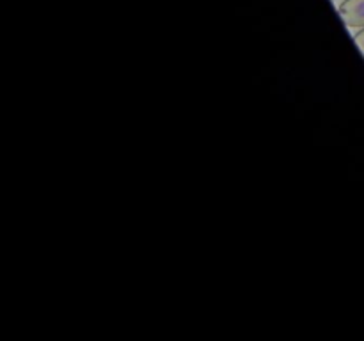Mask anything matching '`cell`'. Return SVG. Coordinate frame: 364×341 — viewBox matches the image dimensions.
<instances>
[{
	"label": "cell",
	"mask_w": 364,
	"mask_h": 341,
	"mask_svg": "<svg viewBox=\"0 0 364 341\" xmlns=\"http://www.w3.org/2000/svg\"><path fill=\"white\" fill-rule=\"evenodd\" d=\"M338 13L348 27H364V0H345Z\"/></svg>",
	"instance_id": "1"
},
{
	"label": "cell",
	"mask_w": 364,
	"mask_h": 341,
	"mask_svg": "<svg viewBox=\"0 0 364 341\" xmlns=\"http://www.w3.org/2000/svg\"><path fill=\"white\" fill-rule=\"evenodd\" d=\"M354 41H355V45L359 46V50H361V53L364 55V27H363V31H359L358 34L354 36Z\"/></svg>",
	"instance_id": "2"
}]
</instances>
